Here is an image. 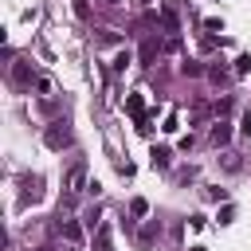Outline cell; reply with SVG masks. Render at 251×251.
Returning <instances> with one entry per match:
<instances>
[{"mask_svg": "<svg viewBox=\"0 0 251 251\" xmlns=\"http://www.w3.org/2000/svg\"><path fill=\"white\" fill-rule=\"evenodd\" d=\"M43 141H47V149H63V145H71V129H67V122H63V118H55V122L47 126Z\"/></svg>", "mask_w": 251, "mask_h": 251, "instance_id": "obj_1", "label": "cell"}, {"mask_svg": "<svg viewBox=\"0 0 251 251\" xmlns=\"http://www.w3.org/2000/svg\"><path fill=\"white\" fill-rule=\"evenodd\" d=\"M82 188H90V184H86V165L78 161V165H71V173H67V192L75 196V192H82Z\"/></svg>", "mask_w": 251, "mask_h": 251, "instance_id": "obj_2", "label": "cell"}, {"mask_svg": "<svg viewBox=\"0 0 251 251\" xmlns=\"http://www.w3.org/2000/svg\"><path fill=\"white\" fill-rule=\"evenodd\" d=\"M31 78H39L31 63H24V59H20V63H12V82H16V86H31Z\"/></svg>", "mask_w": 251, "mask_h": 251, "instance_id": "obj_3", "label": "cell"}, {"mask_svg": "<svg viewBox=\"0 0 251 251\" xmlns=\"http://www.w3.org/2000/svg\"><path fill=\"white\" fill-rule=\"evenodd\" d=\"M59 231H63V239H71V243H78V239H82L78 220H63V224H59Z\"/></svg>", "mask_w": 251, "mask_h": 251, "instance_id": "obj_4", "label": "cell"}, {"mask_svg": "<svg viewBox=\"0 0 251 251\" xmlns=\"http://www.w3.org/2000/svg\"><path fill=\"white\" fill-rule=\"evenodd\" d=\"M110 235H114V231H110V224L102 220V224H98V235H94V251H110Z\"/></svg>", "mask_w": 251, "mask_h": 251, "instance_id": "obj_5", "label": "cell"}, {"mask_svg": "<svg viewBox=\"0 0 251 251\" xmlns=\"http://www.w3.org/2000/svg\"><path fill=\"white\" fill-rule=\"evenodd\" d=\"M227 137H231L227 122H216V126H212V145H227Z\"/></svg>", "mask_w": 251, "mask_h": 251, "instance_id": "obj_6", "label": "cell"}, {"mask_svg": "<svg viewBox=\"0 0 251 251\" xmlns=\"http://www.w3.org/2000/svg\"><path fill=\"white\" fill-rule=\"evenodd\" d=\"M153 55H157V39H145V43H141V55H137V59H141V63L149 67V63H153Z\"/></svg>", "mask_w": 251, "mask_h": 251, "instance_id": "obj_7", "label": "cell"}, {"mask_svg": "<svg viewBox=\"0 0 251 251\" xmlns=\"http://www.w3.org/2000/svg\"><path fill=\"white\" fill-rule=\"evenodd\" d=\"M35 90H39V98H51V94H55V82H51L47 75H39V78H35Z\"/></svg>", "mask_w": 251, "mask_h": 251, "instance_id": "obj_8", "label": "cell"}, {"mask_svg": "<svg viewBox=\"0 0 251 251\" xmlns=\"http://www.w3.org/2000/svg\"><path fill=\"white\" fill-rule=\"evenodd\" d=\"M149 157H153V165H157V169H165V165H169V149H165V145H157Z\"/></svg>", "mask_w": 251, "mask_h": 251, "instance_id": "obj_9", "label": "cell"}, {"mask_svg": "<svg viewBox=\"0 0 251 251\" xmlns=\"http://www.w3.org/2000/svg\"><path fill=\"white\" fill-rule=\"evenodd\" d=\"M129 212H133V216H145V212H149V204L137 196V200H129Z\"/></svg>", "mask_w": 251, "mask_h": 251, "instance_id": "obj_10", "label": "cell"}, {"mask_svg": "<svg viewBox=\"0 0 251 251\" xmlns=\"http://www.w3.org/2000/svg\"><path fill=\"white\" fill-rule=\"evenodd\" d=\"M247 71H251V55H239L235 59V75H247Z\"/></svg>", "mask_w": 251, "mask_h": 251, "instance_id": "obj_11", "label": "cell"}, {"mask_svg": "<svg viewBox=\"0 0 251 251\" xmlns=\"http://www.w3.org/2000/svg\"><path fill=\"white\" fill-rule=\"evenodd\" d=\"M224 169L235 173V169H239V157H235V153H224Z\"/></svg>", "mask_w": 251, "mask_h": 251, "instance_id": "obj_12", "label": "cell"}, {"mask_svg": "<svg viewBox=\"0 0 251 251\" xmlns=\"http://www.w3.org/2000/svg\"><path fill=\"white\" fill-rule=\"evenodd\" d=\"M126 63H129V51H118V59H114V71H126Z\"/></svg>", "mask_w": 251, "mask_h": 251, "instance_id": "obj_13", "label": "cell"}, {"mask_svg": "<svg viewBox=\"0 0 251 251\" xmlns=\"http://www.w3.org/2000/svg\"><path fill=\"white\" fill-rule=\"evenodd\" d=\"M200 71H204L200 63H180V75H200Z\"/></svg>", "mask_w": 251, "mask_h": 251, "instance_id": "obj_14", "label": "cell"}, {"mask_svg": "<svg viewBox=\"0 0 251 251\" xmlns=\"http://www.w3.org/2000/svg\"><path fill=\"white\" fill-rule=\"evenodd\" d=\"M208 75H212V82H227V71H224V67H212Z\"/></svg>", "mask_w": 251, "mask_h": 251, "instance_id": "obj_15", "label": "cell"}, {"mask_svg": "<svg viewBox=\"0 0 251 251\" xmlns=\"http://www.w3.org/2000/svg\"><path fill=\"white\" fill-rule=\"evenodd\" d=\"M239 129H243V137H251V110L239 118Z\"/></svg>", "mask_w": 251, "mask_h": 251, "instance_id": "obj_16", "label": "cell"}, {"mask_svg": "<svg viewBox=\"0 0 251 251\" xmlns=\"http://www.w3.org/2000/svg\"><path fill=\"white\" fill-rule=\"evenodd\" d=\"M110 4H118V0H110Z\"/></svg>", "mask_w": 251, "mask_h": 251, "instance_id": "obj_17", "label": "cell"}]
</instances>
